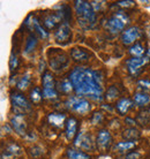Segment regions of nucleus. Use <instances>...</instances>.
Here are the masks:
<instances>
[{
	"mask_svg": "<svg viewBox=\"0 0 150 159\" xmlns=\"http://www.w3.org/2000/svg\"><path fill=\"white\" fill-rule=\"evenodd\" d=\"M68 79L73 84L74 91L77 96L89 97L95 100H102V77L98 72L92 70L90 68L76 67L71 72Z\"/></svg>",
	"mask_w": 150,
	"mask_h": 159,
	"instance_id": "f257e3e1",
	"label": "nucleus"
},
{
	"mask_svg": "<svg viewBox=\"0 0 150 159\" xmlns=\"http://www.w3.org/2000/svg\"><path fill=\"white\" fill-rule=\"evenodd\" d=\"M75 12L77 15L79 24L82 28H91L96 22V11L94 9L91 2L88 1H75Z\"/></svg>",
	"mask_w": 150,
	"mask_h": 159,
	"instance_id": "f03ea898",
	"label": "nucleus"
},
{
	"mask_svg": "<svg viewBox=\"0 0 150 159\" xmlns=\"http://www.w3.org/2000/svg\"><path fill=\"white\" fill-rule=\"evenodd\" d=\"M128 23H129V17L123 11H120V12H115V14L110 16L105 21V28L107 29V31L115 35L120 31H124L125 25Z\"/></svg>",
	"mask_w": 150,
	"mask_h": 159,
	"instance_id": "7ed1b4c3",
	"label": "nucleus"
},
{
	"mask_svg": "<svg viewBox=\"0 0 150 159\" xmlns=\"http://www.w3.org/2000/svg\"><path fill=\"white\" fill-rule=\"evenodd\" d=\"M66 107L69 111L77 113V114H87L91 111V105L87 99H84L82 97H77V96H73L69 97L66 100Z\"/></svg>",
	"mask_w": 150,
	"mask_h": 159,
	"instance_id": "20e7f679",
	"label": "nucleus"
},
{
	"mask_svg": "<svg viewBox=\"0 0 150 159\" xmlns=\"http://www.w3.org/2000/svg\"><path fill=\"white\" fill-rule=\"evenodd\" d=\"M48 56L49 60H50V66L55 72L63 70L68 65L67 56L58 48H50V51L48 52Z\"/></svg>",
	"mask_w": 150,
	"mask_h": 159,
	"instance_id": "39448f33",
	"label": "nucleus"
},
{
	"mask_svg": "<svg viewBox=\"0 0 150 159\" xmlns=\"http://www.w3.org/2000/svg\"><path fill=\"white\" fill-rule=\"evenodd\" d=\"M43 98H46V99L58 98V91L55 89L54 77L50 72H45L43 75Z\"/></svg>",
	"mask_w": 150,
	"mask_h": 159,
	"instance_id": "423d86ee",
	"label": "nucleus"
},
{
	"mask_svg": "<svg viewBox=\"0 0 150 159\" xmlns=\"http://www.w3.org/2000/svg\"><path fill=\"white\" fill-rule=\"evenodd\" d=\"M54 38L57 43L61 44V45H67L72 39V31H71V27L68 22H63L60 24L57 31L54 32Z\"/></svg>",
	"mask_w": 150,
	"mask_h": 159,
	"instance_id": "0eeeda50",
	"label": "nucleus"
},
{
	"mask_svg": "<svg viewBox=\"0 0 150 159\" xmlns=\"http://www.w3.org/2000/svg\"><path fill=\"white\" fill-rule=\"evenodd\" d=\"M63 12H52V13H46L45 15L43 16V24L45 25V28L48 30H53L57 27H59L60 24L63 23ZM58 29V28H57Z\"/></svg>",
	"mask_w": 150,
	"mask_h": 159,
	"instance_id": "6e6552de",
	"label": "nucleus"
},
{
	"mask_svg": "<svg viewBox=\"0 0 150 159\" xmlns=\"http://www.w3.org/2000/svg\"><path fill=\"white\" fill-rule=\"evenodd\" d=\"M150 61V58L148 56L141 57V58H130L129 60L126 61L127 69L129 72L130 75H138L141 72L143 66H146Z\"/></svg>",
	"mask_w": 150,
	"mask_h": 159,
	"instance_id": "1a4fd4ad",
	"label": "nucleus"
},
{
	"mask_svg": "<svg viewBox=\"0 0 150 159\" xmlns=\"http://www.w3.org/2000/svg\"><path fill=\"white\" fill-rule=\"evenodd\" d=\"M11 100H12V105L14 107L19 108L20 110V113L21 114H23V112L26 111H29L30 110V103H29V100L24 97L23 93H21V92H12V95H11Z\"/></svg>",
	"mask_w": 150,
	"mask_h": 159,
	"instance_id": "9d476101",
	"label": "nucleus"
},
{
	"mask_svg": "<svg viewBox=\"0 0 150 159\" xmlns=\"http://www.w3.org/2000/svg\"><path fill=\"white\" fill-rule=\"evenodd\" d=\"M26 25L28 27H30V28L34 30V31L40 37V38H43V39H46L49 37V32L46 31V29L44 28L43 25L40 24V20L36 17V16H32V15H29L27 17V20H26Z\"/></svg>",
	"mask_w": 150,
	"mask_h": 159,
	"instance_id": "9b49d317",
	"label": "nucleus"
},
{
	"mask_svg": "<svg viewBox=\"0 0 150 159\" xmlns=\"http://www.w3.org/2000/svg\"><path fill=\"white\" fill-rule=\"evenodd\" d=\"M96 144L101 151H106L109 150L112 144V136H111L110 131L107 129H102L98 131L97 139H96Z\"/></svg>",
	"mask_w": 150,
	"mask_h": 159,
	"instance_id": "f8f14e48",
	"label": "nucleus"
},
{
	"mask_svg": "<svg viewBox=\"0 0 150 159\" xmlns=\"http://www.w3.org/2000/svg\"><path fill=\"white\" fill-rule=\"evenodd\" d=\"M140 37V29L138 27H130L124 30L121 34V42L124 45H134L135 40Z\"/></svg>",
	"mask_w": 150,
	"mask_h": 159,
	"instance_id": "ddd939ff",
	"label": "nucleus"
},
{
	"mask_svg": "<svg viewBox=\"0 0 150 159\" xmlns=\"http://www.w3.org/2000/svg\"><path fill=\"white\" fill-rule=\"evenodd\" d=\"M11 125H12L13 129L19 135H26V133H27V125H26V120H24L23 114L16 113L15 116H13L12 119H11Z\"/></svg>",
	"mask_w": 150,
	"mask_h": 159,
	"instance_id": "4468645a",
	"label": "nucleus"
},
{
	"mask_svg": "<svg viewBox=\"0 0 150 159\" xmlns=\"http://www.w3.org/2000/svg\"><path fill=\"white\" fill-rule=\"evenodd\" d=\"M75 145L76 147L84 149V150H94L95 149V142L92 139V136L89 134L81 133L75 139Z\"/></svg>",
	"mask_w": 150,
	"mask_h": 159,
	"instance_id": "2eb2a0df",
	"label": "nucleus"
},
{
	"mask_svg": "<svg viewBox=\"0 0 150 159\" xmlns=\"http://www.w3.org/2000/svg\"><path fill=\"white\" fill-rule=\"evenodd\" d=\"M77 127H79V121L75 119L74 116L68 118L66 121V126H65V133H66V137L68 139H73L76 136Z\"/></svg>",
	"mask_w": 150,
	"mask_h": 159,
	"instance_id": "dca6fc26",
	"label": "nucleus"
},
{
	"mask_svg": "<svg viewBox=\"0 0 150 159\" xmlns=\"http://www.w3.org/2000/svg\"><path fill=\"white\" fill-rule=\"evenodd\" d=\"M49 123L52 127H55L58 129H61L66 126V116L63 113H51L48 118Z\"/></svg>",
	"mask_w": 150,
	"mask_h": 159,
	"instance_id": "f3484780",
	"label": "nucleus"
},
{
	"mask_svg": "<svg viewBox=\"0 0 150 159\" xmlns=\"http://www.w3.org/2000/svg\"><path fill=\"white\" fill-rule=\"evenodd\" d=\"M71 57H72V59L74 60L75 62H86V61H88V60H89V57H90V54H89V53H88L84 48H72Z\"/></svg>",
	"mask_w": 150,
	"mask_h": 159,
	"instance_id": "a211bd4d",
	"label": "nucleus"
},
{
	"mask_svg": "<svg viewBox=\"0 0 150 159\" xmlns=\"http://www.w3.org/2000/svg\"><path fill=\"white\" fill-rule=\"evenodd\" d=\"M132 107H133V102H132L129 98H126V97L120 98V99L117 102V104H115L117 111H118L120 114H123V116L126 114Z\"/></svg>",
	"mask_w": 150,
	"mask_h": 159,
	"instance_id": "6ab92c4d",
	"label": "nucleus"
},
{
	"mask_svg": "<svg viewBox=\"0 0 150 159\" xmlns=\"http://www.w3.org/2000/svg\"><path fill=\"white\" fill-rule=\"evenodd\" d=\"M21 153V148L16 144H11L6 148V150L2 152L1 158L2 159H14L16 156H19Z\"/></svg>",
	"mask_w": 150,
	"mask_h": 159,
	"instance_id": "aec40b11",
	"label": "nucleus"
},
{
	"mask_svg": "<svg viewBox=\"0 0 150 159\" xmlns=\"http://www.w3.org/2000/svg\"><path fill=\"white\" fill-rule=\"evenodd\" d=\"M136 147V142L135 141H123V142H119L113 147V150L115 152H120V153H124V152H127L134 149Z\"/></svg>",
	"mask_w": 150,
	"mask_h": 159,
	"instance_id": "412c9836",
	"label": "nucleus"
},
{
	"mask_svg": "<svg viewBox=\"0 0 150 159\" xmlns=\"http://www.w3.org/2000/svg\"><path fill=\"white\" fill-rule=\"evenodd\" d=\"M133 99L138 106H147L150 103V96L144 91H138L134 93Z\"/></svg>",
	"mask_w": 150,
	"mask_h": 159,
	"instance_id": "4be33fe9",
	"label": "nucleus"
},
{
	"mask_svg": "<svg viewBox=\"0 0 150 159\" xmlns=\"http://www.w3.org/2000/svg\"><path fill=\"white\" fill-rule=\"evenodd\" d=\"M67 157L68 159H91V157L88 153L81 151L79 149H74V148L67 149Z\"/></svg>",
	"mask_w": 150,
	"mask_h": 159,
	"instance_id": "5701e85b",
	"label": "nucleus"
},
{
	"mask_svg": "<svg viewBox=\"0 0 150 159\" xmlns=\"http://www.w3.org/2000/svg\"><path fill=\"white\" fill-rule=\"evenodd\" d=\"M37 43H38V40H37V37H36L35 35L30 34V35L28 36L27 40H26V45H24V52H26V53H30V52H32L36 48V46H37Z\"/></svg>",
	"mask_w": 150,
	"mask_h": 159,
	"instance_id": "b1692460",
	"label": "nucleus"
},
{
	"mask_svg": "<svg viewBox=\"0 0 150 159\" xmlns=\"http://www.w3.org/2000/svg\"><path fill=\"white\" fill-rule=\"evenodd\" d=\"M129 54L133 56V58H141L144 54V48L140 43H135L129 48Z\"/></svg>",
	"mask_w": 150,
	"mask_h": 159,
	"instance_id": "393cba45",
	"label": "nucleus"
},
{
	"mask_svg": "<svg viewBox=\"0 0 150 159\" xmlns=\"http://www.w3.org/2000/svg\"><path fill=\"white\" fill-rule=\"evenodd\" d=\"M140 131L138 129H135V128H127L126 130H124V134L123 136L127 141H136V139L140 137Z\"/></svg>",
	"mask_w": 150,
	"mask_h": 159,
	"instance_id": "a878e982",
	"label": "nucleus"
},
{
	"mask_svg": "<svg viewBox=\"0 0 150 159\" xmlns=\"http://www.w3.org/2000/svg\"><path fill=\"white\" fill-rule=\"evenodd\" d=\"M30 81H31V77H30V74L29 73H26L23 76H21L19 82L16 83V88L19 90H26L29 84H30Z\"/></svg>",
	"mask_w": 150,
	"mask_h": 159,
	"instance_id": "bb28decb",
	"label": "nucleus"
},
{
	"mask_svg": "<svg viewBox=\"0 0 150 159\" xmlns=\"http://www.w3.org/2000/svg\"><path fill=\"white\" fill-rule=\"evenodd\" d=\"M29 97H30V100L34 104H38L40 103V100L43 98V92H42V90H40V88L36 87L30 91V96Z\"/></svg>",
	"mask_w": 150,
	"mask_h": 159,
	"instance_id": "cd10ccee",
	"label": "nucleus"
},
{
	"mask_svg": "<svg viewBox=\"0 0 150 159\" xmlns=\"http://www.w3.org/2000/svg\"><path fill=\"white\" fill-rule=\"evenodd\" d=\"M59 90L63 92V93H69L72 90H74V88H73V84H72V82L69 81V79H68V80H63V81H61V82H60Z\"/></svg>",
	"mask_w": 150,
	"mask_h": 159,
	"instance_id": "c85d7f7f",
	"label": "nucleus"
},
{
	"mask_svg": "<svg viewBox=\"0 0 150 159\" xmlns=\"http://www.w3.org/2000/svg\"><path fill=\"white\" fill-rule=\"evenodd\" d=\"M119 96V91L118 89L115 87H110L107 89V92H106V96H105V98L109 100H113L115 99L117 97Z\"/></svg>",
	"mask_w": 150,
	"mask_h": 159,
	"instance_id": "c756f323",
	"label": "nucleus"
},
{
	"mask_svg": "<svg viewBox=\"0 0 150 159\" xmlns=\"http://www.w3.org/2000/svg\"><path fill=\"white\" fill-rule=\"evenodd\" d=\"M104 120V116H103L101 112H96L92 114V118H91V122L92 125H101Z\"/></svg>",
	"mask_w": 150,
	"mask_h": 159,
	"instance_id": "7c9ffc66",
	"label": "nucleus"
},
{
	"mask_svg": "<svg viewBox=\"0 0 150 159\" xmlns=\"http://www.w3.org/2000/svg\"><path fill=\"white\" fill-rule=\"evenodd\" d=\"M19 66V59H17V56L14 54V52H13L12 54H11V59H9V68H11V70H14L16 69Z\"/></svg>",
	"mask_w": 150,
	"mask_h": 159,
	"instance_id": "2f4dec72",
	"label": "nucleus"
},
{
	"mask_svg": "<svg viewBox=\"0 0 150 159\" xmlns=\"http://www.w3.org/2000/svg\"><path fill=\"white\" fill-rule=\"evenodd\" d=\"M138 85L142 90H144V89L146 90H150V81H148V80H141L138 83Z\"/></svg>",
	"mask_w": 150,
	"mask_h": 159,
	"instance_id": "473e14b6",
	"label": "nucleus"
},
{
	"mask_svg": "<svg viewBox=\"0 0 150 159\" xmlns=\"http://www.w3.org/2000/svg\"><path fill=\"white\" fill-rule=\"evenodd\" d=\"M140 153L138 151H134V152H129V153H127L123 157V158L120 159H138L140 158Z\"/></svg>",
	"mask_w": 150,
	"mask_h": 159,
	"instance_id": "72a5a7b5",
	"label": "nucleus"
},
{
	"mask_svg": "<svg viewBox=\"0 0 150 159\" xmlns=\"http://www.w3.org/2000/svg\"><path fill=\"white\" fill-rule=\"evenodd\" d=\"M118 4V6H120V7H133L134 6V1H129V0H127V1H119V2H117Z\"/></svg>",
	"mask_w": 150,
	"mask_h": 159,
	"instance_id": "f704fd0d",
	"label": "nucleus"
}]
</instances>
